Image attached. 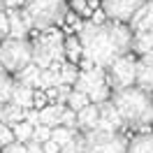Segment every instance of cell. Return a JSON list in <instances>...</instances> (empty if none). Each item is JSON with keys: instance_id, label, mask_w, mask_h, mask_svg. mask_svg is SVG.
Instances as JSON below:
<instances>
[{"instance_id": "cell-29", "label": "cell", "mask_w": 153, "mask_h": 153, "mask_svg": "<svg viewBox=\"0 0 153 153\" xmlns=\"http://www.w3.org/2000/svg\"><path fill=\"white\" fill-rule=\"evenodd\" d=\"M14 84L16 81H12L10 76H5L2 81H0V102H12V91H14Z\"/></svg>"}, {"instance_id": "cell-15", "label": "cell", "mask_w": 153, "mask_h": 153, "mask_svg": "<svg viewBox=\"0 0 153 153\" xmlns=\"http://www.w3.org/2000/svg\"><path fill=\"white\" fill-rule=\"evenodd\" d=\"M100 118H102V121H107V123L111 125L116 132H118V130L125 125L123 118H121V114H118V109L111 105V100H107V102H102V105H100Z\"/></svg>"}, {"instance_id": "cell-32", "label": "cell", "mask_w": 153, "mask_h": 153, "mask_svg": "<svg viewBox=\"0 0 153 153\" xmlns=\"http://www.w3.org/2000/svg\"><path fill=\"white\" fill-rule=\"evenodd\" d=\"M60 125H65V128H72V130H76V111H72L70 107H65V111H63V118H60Z\"/></svg>"}, {"instance_id": "cell-5", "label": "cell", "mask_w": 153, "mask_h": 153, "mask_svg": "<svg viewBox=\"0 0 153 153\" xmlns=\"http://www.w3.org/2000/svg\"><path fill=\"white\" fill-rule=\"evenodd\" d=\"M30 63H33V44L28 39L7 37L0 42V65H2L5 72L16 76Z\"/></svg>"}, {"instance_id": "cell-10", "label": "cell", "mask_w": 153, "mask_h": 153, "mask_svg": "<svg viewBox=\"0 0 153 153\" xmlns=\"http://www.w3.org/2000/svg\"><path fill=\"white\" fill-rule=\"evenodd\" d=\"M97 123H100V105L91 102L81 111H76V130L79 132H93V130H97Z\"/></svg>"}, {"instance_id": "cell-23", "label": "cell", "mask_w": 153, "mask_h": 153, "mask_svg": "<svg viewBox=\"0 0 153 153\" xmlns=\"http://www.w3.org/2000/svg\"><path fill=\"white\" fill-rule=\"evenodd\" d=\"M12 130H14V139L21 144H28L30 139H33V130H35V125L26 123V121H21V123L12 125Z\"/></svg>"}, {"instance_id": "cell-3", "label": "cell", "mask_w": 153, "mask_h": 153, "mask_svg": "<svg viewBox=\"0 0 153 153\" xmlns=\"http://www.w3.org/2000/svg\"><path fill=\"white\" fill-rule=\"evenodd\" d=\"M67 5L65 0H26L21 7V16L28 30H47L65 21Z\"/></svg>"}, {"instance_id": "cell-11", "label": "cell", "mask_w": 153, "mask_h": 153, "mask_svg": "<svg viewBox=\"0 0 153 153\" xmlns=\"http://www.w3.org/2000/svg\"><path fill=\"white\" fill-rule=\"evenodd\" d=\"M130 30L132 33L153 30V0H146V5L137 10V14L130 19Z\"/></svg>"}, {"instance_id": "cell-28", "label": "cell", "mask_w": 153, "mask_h": 153, "mask_svg": "<svg viewBox=\"0 0 153 153\" xmlns=\"http://www.w3.org/2000/svg\"><path fill=\"white\" fill-rule=\"evenodd\" d=\"M72 2V12H76L81 19H91L93 16V7L88 5V0H70Z\"/></svg>"}, {"instance_id": "cell-36", "label": "cell", "mask_w": 153, "mask_h": 153, "mask_svg": "<svg viewBox=\"0 0 153 153\" xmlns=\"http://www.w3.org/2000/svg\"><path fill=\"white\" fill-rule=\"evenodd\" d=\"M2 153H26V144L12 142L10 146H5V149H2Z\"/></svg>"}, {"instance_id": "cell-35", "label": "cell", "mask_w": 153, "mask_h": 153, "mask_svg": "<svg viewBox=\"0 0 153 153\" xmlns=\"http://www.w3.org/2000/svg\"><path fill=\"white\" fill-rule=\"evenodd\" d=\"M49 105L47 95H44V91H35V100H33V107L35 109H44V107Z\"/></svg>"}, {"instance_id": "cell-19", "label": "cell", "mask_w": 153, "mask_h": 153, "mask_svg": "<svg viewBox=\"0 0 153 153\" xmlns=\"http://www.w3.org/2000/svg\"><path fill=\"white\" fill-rule=\"evenodd\" d=\"M153 49V30H146V33H134L132 35V51L139 53V58L144 53H149Z\"/></svg>"}, {"instance_id": "cell-30", "label": "cell", "mask_w": 153, "mask_h": 153, "mask_svg": "<svg viewBox=\"0 0 153 153\" xmlns=\"http://www.w3.org/2000/svg\"><path fill=\"white\" fill-rule=\"evenodd\" d=\"M51 130L53 128H49V125H35V130H33V139L35 142H39V144H44V142H49L51 139Z\"/></svg>"}, {"instance_id": "cell-43", "label": "cell", "mask_w": 153, "mask_h": 153, "mask_svg": "<svg viewBox=\"0 0 153 153\" xmlns=\"http://www.w3.org/2000/svg\"><path fill=\"white\" fill-rule=\"evenodd\" d=\"M0 12H5V0H0Z\"/></svg>"}, {"instance_id": "cell-34", "label": "cell", "mask_w": 153, "mask_h": 153, "mask_svg": "<svg viewBox=\"0 0 153 153\" xmlns=\"http://www.w3.org/2000/svg\"><path fill=\"white\" fill-rule=\"evenodd\" d=\"M23 121H26V123H30V125H39V109H26Z\"/></svg>"}, {"instance_id": "cell-18", "label": "cell", "mask_w": 153, "mask_h": 153, "mask_svg": "<svg viewBox=\"0 0 153 153\" xmlns=\"http://www.w3.org/2000/svg\"><path fill=\"white\" fill-rule=\"evenodd\" d=\"M128 153H153V134L142 132L132 137L128 144Z\"/></svg>"}, {"instance_id": "cell-7", "label": "cell", "mask_w": 153, "mask_h": 153, "mask_svg": "<svg viewBox=\"0 0 153 153\" xmlns=\"http://www.w3.org/2000/svg\"><path fill=\"white\" fill-rule=\"evenodd\" d=\"M137 58L125 53V56L116 58L111 65L107 67V84L111 91H121V88H130L137 81Z\"/></svg>"}, {"instance_id": "cell-12", "label": "cell", "mask_w": 153, "mask_h": 153, "mask_svg": "<svg viewBox=\"0 0 153 153\" xmlns=\"http://www.w3.org/2000/svg\"><path fill=\"white\" fill-rule=\"evenodd\" d=\"M63 111H65V105H56L51 102L44 109H39V123L49 125V128H58L60 125V118H63Z\"/></svg>"}, {"instance_id": "cell-27", "label": "cell", "mask_w": 153, "mask_h": 153, "mask_svg": "<svg viewBox=\"0 0 153 153\" xmlns=\"http://www.w3.org/2000/svg\"><path fill=\"white\" fill-rule=\"evenodd\" d=\"M111 93H114V91H111V86H109V84H105V86H100L97 91H93L88 97H91V102H93V105H102V102H107V100L111 97Z\"/></svg>"}, {"instance_id": "cell-17", "label": "cell", "mask_w": 153, "mask_h": 153, "mask_svg": "<svg viewBox=\"0 0 153 153\" xmlns=\"http://www.w3.org/2000/svg\"><path fill=\"white\" fill-rule=\"evenodd\" d=\"M134 86L146 91V93H153V67L146 65V63H137V81H134Z\"/></svg>"}, {"instance_id": "cell-20", "label": "cell", "mask_w": 153, "mask_h": 153, "mask_svg": "<svg viewBox=\"0 0 153 153\" xmlns=\"http://www.w3.org/2000/svg\"><path fill=\"white\" fill-rule=\"evenodd\" d=\"M65 58L67 63H74V65H79V60L84 58V47H81V42H79V37H65Z\"/></svg>"}, {"instance_id": "cell-14", "label": "cell", "mask_w": 153, "mask_h": 153, "mask_svg": "<svg viewBox=\"0 0 153 153\" xmlns=\"http://www.w3.org/2000/svg\"><path fill=\"white\" fill-rule=\"evenodd\" d=\"M7 19H10V37H14V39H26L28 26L23 23L21 10H7Z\"/></svg>"}, {"instance_id": "cell-42", "label": "cell", "mask_w": 153, "mask_h": 153, "mask_svg": "<svg viewBox=\"0 0 153 153\" xmlns=\"http://www.w3.org/2000/svg\"><path fill=\"white\" fill-rule=\"evenodd\" d=\"M5 76H7V72H5V70H2V65H0V81H2Z\"/></svg>"}, {"instance_id": "cell-9", "label": "cell", "mask_w": 153, "mask_h": 153, "mask_svg": "<svg viewBox=\"0 0 153 153\" xmlns=\"http://www.w3.org/2000/svg\"><path fill=\"white\" fill-rule=\"evenodd\" d=\"M105 84H107V72L102 67H93V70H86V72H79L74 91H81V93L91 95L93 91H97V88L105 86Z\"/></svg>"}, {"instance_id": "cell-41", "label": "cell", "mask_w": 153, "mask_h": 153, "mask_svg": "<svg viewBox=\"0 0 153 153\" xmlns=\"http://www.w3.org/2000/svg\"><path fill=\"white\" fill-rule=\"evenodd\" d=\"M2 116H5V102H0V123H2Z\"/></svg>"}, {"instance_id": "cell-1", "label": "cell", "mask_w": 153, "mask_h": 153, "mask_svg": "<svg viewBox=\"0 0 153 153\" xmlns=\"http://www.w3.org/2000/svg\"><path fill=\"white\" fill-rule=\"evenodd\" d=\"M132 35L134 33L125 23H116V21H107V23L84 21L81 30L76 33L84 47V58H88L95 67L102 70H107L116 58L130 53Z\"/></svg>"}, {"instance_id": "cell-37", "label": "cell", "mask_w": 153, "mask_h": 153, "mask_svg": "<svg viewBox=\"0 0 153 153\" xmlns=\"http://www.w3.org/2000/svg\"><path fill=\"white\" fill-rule=\"evenodd\" d=\"M42 151L44 153H60V144H56L53 139H49V142L42 144Z\"/></svg>"}, {"instance_id": "cell-33", "label": "cell", "mask_w": 153, "mask_h": 153, "mask_svg": "<svg viewBox=\"0 0 153 153\" xmlns=\"http://www.w3.org/2000/svg\"><path fill=\"white\" fill-rule=\"evenodd\" d=\"M10 37V19H7V12H0V42Z\"/></svg>"}, {"instance_id": "cell-39", "label": "cell", "mask_w": 153, "mask_h": 153, "mask_svg": "<svg viewBox=\"0 0 153 153\" xmlns=\"http://www.w3.org/2000/svg\"><path fill=\"white\" fill-rule=\"evenodd\" d=\"M26 153H44V151H42V144H39V142L30 139V142L26 144Z\"/></svg>"}, {"instance_id": "cell-22", "label": "cell", "mask_w": 153, "mask_h": 153, "mask_svg": "<svg viewBox=\"0 0 153 153\" xmlns=\"http://www.w3.org/2000/svg\"><path fill=\"white\" fill-rule=\"evenodd\" d=\"M79 65H74V63H63L60 65V81L63 84H67V86H72V84H76V79H79Z\"/></svg>"}, {"instance_id": "cell-6", "label": "cell", "mask_w": 153, "mask_h": 153, "mask_svg": "<svg viewBox=\"0 0 153 153\" xmlns=\"http://www.w3.org/2000/svg\"><path fill=\"white\" fill-rule=\"evenodd\" d=\"M128 137L121 132H93L84 134V153H128Z\"/></svg>"}, {"instance_id": "cell-38", "label": "cell", "mask_w": 153, "mask_h": 153, "mask_svg": "<svg viewBox=\"0 0 153 153\" xmlns=\"http://www.w3.org/2000/svg\"><path fill=\"white\" fill-rule=\"evenodd\" d=\"M91 21H93V23H107V14H105V10H102V7H100V10H95L93 12V16H91Z\"/></svg>"}, {"instance_id": "cell-4", "label": "cell", "mask_w": 153, "mask_h": 153, "mask_svg": "<svg viewBox=\"0 0 153 153\" xmlns=\"http://www.w3.org/2000/svg\"><path fill=\"white\" fill-rule=\"evenodd\" d=\"M30 44H33V63L42 70H47L53 63L65 58V37L56 28L39 30V35Z\"/></svg>"}, {"instance_id": "cell-13", "label": "cell", "mask_w": 153, "mask_h": 153, "mask_svg": "<svg viewBox=\"0 0 153 153\" xmlns=\"http://www.w3.org/2000/svg\"><path fill=\"white\" fill-rule=\"evenodd\" d=\"M33 100H35V88L23 86V84H14V91H12V102L14 105L23 107V109H33Z\"/></svg>"}, {"instance_id": "cell-26", "label": "cell", "mask_w": 153, "mask_h": 153, "mask_svg": "<svg viewBox=\"0 0 153 153\" xmlns=\"http://www.w3.org/2000/svg\"><path fill=\"white\" fill-rule=\"evenodd\" d=\"M60 153H84V132L76 130L74 137H72L65 146H60Z\"/></svg>"}, {"instance_id": "cell-31", "label": "cell", "mask_w": 153, "mask_h": 153, "mask_svg": "<svg viewBox=\"0 0 153 153\" xmlns=\"http://www.w3.org/2000/svg\"><path fill=\"white\" fill-rule=\"evenodd\" d=\"M12 142H16V139H14V130H12L7 123H0V149L10 146Z\"/></svg>"}, {"instance_id": "cell-2", "label": "cell", "mask_w": 153, "mask_h": 153, "mask_svg": "<svg viewBox=\"0 0 153 153\" xmlns=\"http://www.w3.org/2000/svg\"><path fill=\"white\" fill-rule=\"evenodd\" d=\"M111 105L118 109L123 123L134 130H149L153 128V95L137 86L121 88L111 93Z\"/></svg>"}, {"instance_id": "cell-8", "label": "cell", "mask_w": 153, "mask_h": 153, "mask_svg": "<svg viewBox=\"0 0 153 153\" xmlns=\"http://www.w3.org/2000/svg\"><path fill=\"white\" fill-rule=\"evenodd\" d=\"M146 5V0H102V10L107 19L116 23H130L137 10Z\"/></svg>"}, {"instance_id": "cell-24", "label": "cell", "mask_w": 153, "mask_h": 153, "mask_svg": "<svg viewBox=\"0 0 153 153\" xmlns=\"http://www.w3.org/2000/svg\"><path fill=\"white\" fill-rule=\"evenodd\" d=\"M91 105V97L86 93H81V91H72L70 93V100H67V107L72 109V111H81L84 107Z\"/></svg>"}, {"instance_id": "cell-16", "label": "cell", "mask_w": 153, "mask_h": 153, "mask_svg": "<svg viewBox=\"0 0 153 153\" xmlns=\"http://www.w3.org/2000/svg\"><path fill=\"white\" fill-rule=\"evenodd\" d=\"M39 76H42V67H37L35 63H30L28 67H23L19 74H16V81L23 84V86H30L37 91L39 88Z\"/></svg>"}, {"instance_id": "cell-25", "label": "cell", "mask_w": 153, "mask_h": 153, "mask_svg": "<svg viewBox=\"0 0 153 153\" xmlns=\"http://www.w3.org/2000/svg\"><path fill=\"white\" fill-rule=\"evenodd\" d=\"M74 132H76V130H72V128L58 125V128H53V130H51V139H53L56 144H60V146H65V144L74 137Z\"/></svg>"}, {"instance_id": "cell-40", "label": "cell", "mask_w": 153, "mask_h": 153, "mask_svg": "<svg viewBox=\"0 0 153 153\" xmlns=\"http://www.w3.org/2000/svg\"><path fill=\"white\" fill-rule=\"evenodd\" d=\"M139 60H142V63H146V65H151V67H153V49L149 51V53H144V56L139 58Z\"/></svg>"}, {"instance_id": "cell-21", "label": "cell", "mask_w": 153, "mask_h": 153, "mask_svg": "<svg viewBox=\"0 0 153 153\" xmlns=\"http://www.w3.org/2000/svg\"><path fill=\"white\" fill-rule=\"evenodd\" d=\"M23 114H26V109L19 105H14V102H7L5 105V116H2V123H7L12 128V125H16L23 121Z\"/></svg>"}]
</instances>
